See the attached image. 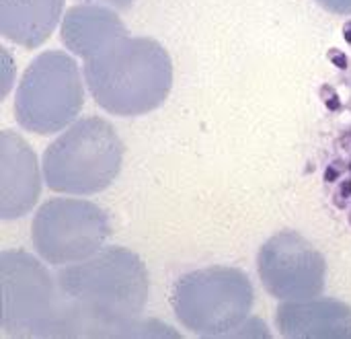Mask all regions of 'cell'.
Instances as JSON below:
<instances>
[{
	"label": "cell",
	"mask_w": 351,
	"mask_h": 339,
	"mask_svg": "<svg viewBox=\"0 0 351 339\" xmlns=\"http://www.w3.org/2000/svg\"><path fill=\"white\" fill-rule=\"evenodd\" d=\"M64 309V338L146 336L140 323L148 303V272L123 247H103L93 257L62 266L56 274Z\"/></svg>",
	"instance_id": "obj_1"
},
{
	"label": "cell",
	"mask_w": 351,
	"mask_h": 339,
	"mask_svg": "<svg viewBox=\"0 0 351 339\" xmlns=\"http://www.w3.org/2000/svg\"><path fill=\"white\" fill-rule=\"evenodd\" d=\"M86 84L105 111L121 117L160 107L173 86L167 49L150 37H121L84 64Z\"/></svg>",
	"instance_id": "obj_2"
},
{
	"label": "cell",
	"mask_w": 351,
	"mask_h": 339,
	"mask_svg": "<svg viewBox=\"0 0 351 339\" xmlns=\"http://www.w3.org/2000/svg\"><path fill=\"white\" fill-rule=\"evenodd\" d=\"M123 144L103 117H84L58 136L43 154V179L51 191L93 196L119 175Z\"/></svg>",
	"instance_id": "obj_3"
},
{
	"label": "cell",
	"mask_w": 351,
	"mask_h": 339,
	"mask_svg": "<svg viewBox=\"0 0 351 339\" xmlns=\"http://www.w3.org/2000/svg\"><path fill=\"white\" fill-rule=\"evenodd\" d=\"M2 319L12 338H64V309L56 276L25 251L0 255Z\"/></svg>",
	"instance_id": "obj_4"
},
{
	"label": "cell",
	"mask_w": 351,
	"mask_h": 339,
	"mask_svg": "<svg viewBox=\"0 0 351 339\" xmlns=\"http://www.w3.org/2000/svg\"><path fill=\"white\" fill-rule=\"evenodd\" d=\"M253 286L237 268H204L185 274L173 288V309L185 329L204 338L237 331L251 313Z\"/></svg>",
	"instance_id": "obj_5"
},
{
	"label": "cell",
	"mask_w": 351,
	"mask_h": 339,
	"mask_svg": "<svg viewBox=\"0 0 351 339\" xmlns=\"http://www.w3.org/2000/svg\"><path fill=\"white\" fill-rule=\"evenodd\" d=\"M84 103L78 64L64 51H43L25 70L14 99L16 121L35 134L70 126Z\"/></svg>",
	"instance_id": "obj_6"
},
{
	"label": "cell",
	"mask_w": 351,
	"mask_h": 339,
	"mask_svg": "<svg viewBox=\"0 0 351 339\" xmlns=\"http://www.w3.org/2000/svg\"><path fill=\"white\" fill-rule=\"evenodd\" d=\"M109 237L107 214L93 202L58 198L33 218V247L51 266H70L99 253Z\"/></svg>",
	"instance_id": "obj_7"
},
{
	"label": "cell",
	"mask_w": 351,
	"mask_h": 339,
	"mask_svg": "<svg viewBox=\"0 0 351 339\" xmlns=\"http://www.w3.org/2000/svg\"><path fill=\"white\" fill-rule=\"evenodd\" d=\"M257 270L267 292L280 301L315 299L325 286L321 253L294 231L274 235L259 249Z\"/></svg>",
	"instance_id": "obj_8"
},
{
	"label": "cell",
	"mask_w": 351,
	"mask_h": 339,
	"mask_svg": "<svg viewBox=\"0 0 351 339\" xmlns=\"http://www.w3.org/2000/svg\"><path fill=\"white\" fill-rule=\"evenodd\" d=\"M41 194L35 152L14 132L0 134V216L21 218L31 212Z\"/></svg>",
	"instance_id": "obj_9"
},
{
	"label": "cell",
	"mask_w": 351,
	"mask_h": 339,
	"mask_svg": "<svg viewBox=\"0 0 351 339\" xmlns=\"http://www.w3.org/2000/svg\"><path fill=\"white\" fill-rule=\"evenodd\" d=\"M276 323L286 338H351V309L335 301H288Z\"/></svg>",
	"instance_id": "obj_10"
},
{
	"label": "cell",
	"mask_w": 351,
	"mask_h": 339,
	"mask_svg": "<svg viewBox=\"0 0 351 339\" xmlns=\"http://www.w3.org/2000/svg\"><path fill=\"white\" fill-rule=\"evenodd\" d=\"M125 35L128 31L121 19L101 4H78L64 14L62 41L72 54L84 60L101 54Z\"/></svg>",
	"instance_id": "obj_11"
},
{
	"label": "cell",
	"mask_w": 351,
	"mask_h": 339,
	"mask_svg": "<svg viewBox=\"0 0 351 339\" xmlns=\"http://www.w3.org/2000/svg\"><path fill=\"white\" fill-rule=\"evenodd\" d=\"M64 0H0V33L8 41L33 49L56 29Z\"/></svg>",
	"instance_id": "obj_12"
},
{
	"label": "cell",
	"mask_w": 351,
	"mask_h": 339,
	"mask_svg": "<svg viewBox=\"0 0 351 339\" xmlns=\"http://www.w3.org/2000/svg\"><path fill=\"white\" fill-rule=\"evenodd\" d=\"M319 2L333 12H351V0H319Z\"/></svg>",
	"instance_id": "obj_13"
},
{
	"label": "cell",
	"mask_w": 351,
	"mask_h": 339,
	"mask_svg": "<svg viewBox=\"0 0 351 339\" xmlns=\"http://www.w3.org/2000/svg\"><path fill=\"white\" fill-rule=\"evenodd\" d=\"M99 2H107L113 8H130L134 4V0H99Z\"/></svg>",
	"instance_id": "obj_14"
}]
</instances>
